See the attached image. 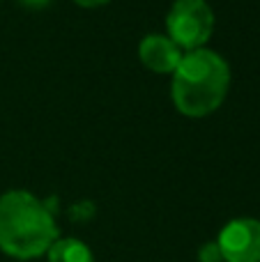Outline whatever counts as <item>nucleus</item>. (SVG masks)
<instances>
[{"label":"nucleus","instance_id":"nucleus-1","mask_svg":"<svg viewBox=\"0 0 260 262\" xmlns=\"http://www.w3.org/2000/svg\"><path fill=\"white\" fill-rule=\"evenodd\" d=\"M53 200L12 189L0 195V249L16 260H35L58 239Z\"/></svg>","mask_w":260,"mask_h":262},{"label":"nucleus","instance_id":"nucleus-2","mask_svg":"<svg viewBox=\"0 0 260 262\" xmlns=\"http://www.w3.org/2000/svg\"><path fill=\"white\" fill-rule=\"evenodd\" d=\"M228 88V62L210 49H196L184 53L180 67L173 72L170 97L182 115L205 118L224 104Z\"/></svg>","mask_w":260,"mask_h":262},{"label":"nucleus","instance_id":"nucleus-3","mask_svg":"<svg viewBox=\"0 0 260 262\" xmlns=\"http://www.w3.org/2000/svg\"><path fill=\"white\" fill-rule=\"evenodd\" d=\"M168 39L182 51L205 49L214 30V12L205 0H175L166 14Z\"/></svg>","mask_w":260,"mask_h":262},{"label":"nucleus","instance_id":"nucleus-4","mask_svg":"<svg viewBox=\"0 0 260 262\" xmlns=\"http://www.w3.org/2000/svg\"><path fill=\"white\" fill-rule=\"evenodd\" d=\"M224 262H260V221L233 219L216 237Z\"/></svg>","mask_w":260,"mask_h":262},{"label":"nucleus","instance_id":"nucleus-5","mask_svg":"<svg viewBox=\"0 0 260 262\" xmlns=\"http://www.w3.org/2000/svg\"><path fill=\"white\" fill-rule=\"evenodd\" d=\"M141 62L155 74H173L184 58V51L166 35H147L138 46Z\"/></svg>","mask_w":260,"mask_h":262},{"label":"nucleus","instance_id":"nucleus-6","mask_svg":"<svg viewBox=\"0 0 260 262\" xmlns=\"http://www.w3.org/2000/svg\"><path fill=\"white\" fill-rule=\"evenodd\" d=\"M49 262H95L90 246L83 244L76 237H62L55 239L53 246L46 251Z\"/></svg>","mask_w":260,"mask_h":262},{"label":"nucleus","instance_id":"nucleus-7","mask_svg":"<svg viewBox=\"0 0 260 262\" xmlns=\"http://www.w3.org/2000/svg\"><path fill=\"white\" fill-rule=\"evenodd\" d=\"M198 262H224V255L219 251L216 242H207L198 249Z\"/></svg>","mask_w":260,"mask_h":262},{"label":"nucleus","instance_id":"nucleus-8","mask_svg":"<svg viewBox=\"0 0 260 262\" xmlns=\"http://www.w3.org/2000/svg\"><path fill=\"white\" fill-rule=\"evenodd\" d=\"M18 3L26 5V7H32V9H41V7H46L51 0H18Z\"/></svg>","mask_w":260,"mask_h":262},{"label":"nucleus","instance_id":"nucleus-9","mask_svg":"<svg viewBox=\"0 0 260 262\" xmlns=\"http://www.w3.org/2000/svg\"><path fill=\"white\" fill-rule=\"evenodd\" d=\"M76 5H81V7H101V5L111 3V0H74Z\"/></svg>","mask_w":260,"mask_h":262}]
</instances>
